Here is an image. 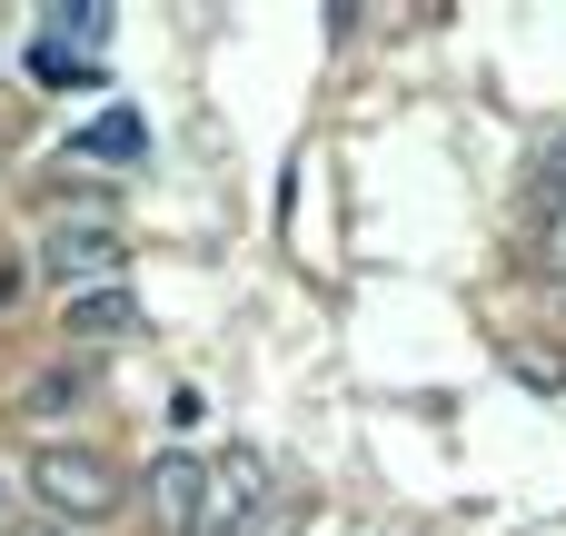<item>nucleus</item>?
<instances>
[{"label": "nucleus", "instance_id": "1a4fd4ad", "mask_svg": "<svg viewBox=\"0 0 566 536\" xmlns=\"http://www.w3.org/2000/svg\"><path fill=\"white\" fill-rule=\"evenodd\" d=\"M70 388H80V378H70V368H50V378H30V418H50V408H60V398H70Z\"/></svg>", "mask_w": 566, "mask_h": 536}, {"label": "nucleus", "instance_id": "20e7f679", "mask_svg": "<svg viewBox=\"0 0 566 536\" xmlns=\"http://www.w3.org/2000/svg\"><path fill=\"white\" fill-rule=\"evenodd\" d=\"M149 507H159L169 536H199V517H209V467L199 458H159L149 467Z\"/></svg>", "mask_w": 566, "mask_h": 536}, {"label": "nucleus", "instance_id": "7ed1b4c3", "mask_svg": "<svg viewBox=\"0 0 566 536\" xmlns=\"http://www.w3.org/2000/svg\"><path fill=\"white\" fill-rule=\"evenodd\" d=\"M259 517H269V467L249 448L209 458V517H199V536H249Z\"/></svg>", "mask_w": 566, "mask_h": 536}, {"label": "nucleus", "instance_id": "9b49d317", "mask_svg": "<svg viewBox=\"0 0 566 536\" xmlns=\"http://www.w3.org/2000/svg\"><path fill=\"white\" fill-rule=\"evenodd\" d=\"M547 259H557V269H566V219H557V229H547Z\"/></svg>", "mask_w": 566, "mask_h": 536}, {"label": "nucleus", "instance_id": "6e6552de", "mask_svg": "<svg viewBox=\"0 0 566 536\" xmlns=\"http://www.w3.org/2000/svg\"><path fill=\"white\" fill-rule=\"evenodd\" d=\"M70 149H80V159H139V119H129V109H119V119H90Z\"/></svg>", "mask_w": 566, "mask_h": 536}, {"label": "nucleus", "instance_id": "9d476101", "mask_svg": "<svg viewBox=\"0 0 566 536\" xmlns=\"http://www.w3.org/2000/svg\"><path fill=\"white\" fill-rule=\"evenodd\" d=\"M0 536H70L60 517H20V527H0Z\"/></svg>", "mask_w": 566, "mask_h": 536}, {"label": "nucleus", "instance_id": "39448f33", "mask_svg": "<svg viewBox=\"0 0 566 536\" xmlns=\"http://www.w3.org/2000/svg\"><path fill=\"white\" fill-rule=\"evenodd\" d=\"M129 328H139L129 288H70V338H129Z\"/></svg>", "mask_w": 566, "mask_h": 536}, {"label": "nucleus", "instance_id": "423d86ee", "mask_svg": "<svg viewBox=\"0 0 566 536\" xmlns=\"http://www.w3.org/2000/svg\"><path fill=\"white\" fill-rule=\"evenodd\" d=\"M40 40H50V50H80V60H90V50L109 40V10H99V0H50V10H40Z\"/></svg>", "mask_w": 566, "mask_h": 536}, {"label": "nucleus", "instance_id": "f8f14e48", "mask_svg": "<svg viewBox=\"0 0 566 536\" xmlns=\"http://www.w3.org/2000/svg\"><path fill=\"white\" fill-rule=\"evenodd\" d=\"M0 507H10V487H0ZM0 527H10V517H0Z\"/></svg>", "mask_w": 566, "mask_h": 536}, {"label": "nucleus", "instance_id": "0eeeda50", "mask_svg": "<svg viewBox=\"0 0 566 536\" xmlns=\"http://www.w3.org/2000/svg\"><path fill=\"white\" fill-rule=\"evenodd\" d=\"M30 80H50V90H90V80H99V60H80V50H50V40H30Z\"/></svg>", "mask_w": 566, "mask_h": 536}, {"label": "nucleus", "instance_id": "f03ea898", "mask_svg": "<svg viewBox=\"0 0 566 536\" xmlns=\"http://www.w3.org/2000/svg\"><path fill=\"white\" fill-rule=\"evenodd\" d=\"M40 269L50 278H109L119 288V229L90 219V209H50L40 219Z\"/></svg>", "mask_w": 566, "mask_h": 536}, {"label": "nucleus", "instance_id": "f257e3e1", "mask_svg": "<svg viewBox=\"0 0 566 536\" xmlns=\"http://www.w3.org/2000/svg\"><path fill=\"white\" fill-rule=\"evenodd\" d=\"M30 487H40V517H60V527L119 517V467L90 458V448H40L30 458Z\"/></svg>", "mask_w": 566, "mask_h": 536}]
</instances>
